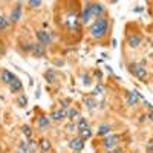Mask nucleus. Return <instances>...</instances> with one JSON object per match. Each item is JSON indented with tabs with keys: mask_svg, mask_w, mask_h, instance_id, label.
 I'll list each match as a JSON object with an SVG mask.
<instances>
[{
	"mask_svg": "<svg viewBox=\"0 0 153 153\" xmlns=\"http://www.w3.org/2000/svg\"><path fill=\"white\" fill-rule=\"evenodd\" d=\"M107 32V21L104 19H96L95 23L90 26V35L94 38H103Z\"/></svg>",
	"mask_w": 153,
	"mask_h": 153,
	"instance_id": "f257e3e1",
	"label": "nucleus"
},
{
	"mask_svg": "<svg viewBox=\"0 0 153 153\" xmlns=\"http://www.w3.org/2000/svg\"><path fill=\"white\" fill-rule=\"evenodd\" d=\"M64 25H66V28L70 31V32H75L78 31L80 28V23H78V17H76L75 12H69L66 20H64Z\"/></svg>",
	"mask_w": 153,
	"mask_h": 153,
	"instance_id": "f03ea898",
	"label": "nucleus"
},
{
	"mask_svg": "<svg viewBox=\"0 0 153 153\" xmlns=\"http://www.w3.org/2000/svg\"><path fill=\"white\" fill-rule=\"evenodd\" d=\"M129 70H130V72H132L138 80L145 81V78H147V72H145V69H144L143 66H139V64H130V66H129Z\"/></svg>",
	"mask_w": 153,
	"mask_h": 153,
	"instance_id": "7ed1b4c3",
	"label": "nucleus"
},
{
	"mask_svg": "<svg viewBox=\"0 0 153 153\" xmlns=\"http://www.w3.org/2000/svg\"><path fill=\"white\" fill-rule=\"evenodd\" d=\"M35 35H37V40L41 46H48L49 43H51V35H49L46 31H37Z\"/></svg>",
	"mask_w": 153,
	"mask_h": 153,
	"instance_id": "20e7f679",
	"label": "nucleus"
},
{
	"mask_svg": "<svg viewBox=\"0 0 153 153\" xmlns=\"http://www.w3.org/2000/svg\"><path fill=\"white\" fill-rule=\"evenodd\" d=\"M138 98H141V94H138L136 90H130V92H127V95H125V103H127L129 106H135L136 103H138Z\"/></svg>",
	"mask_w": 153,
	"mask_h": 153,
	"instance_id": "39448f33",
	"label": "nucleus"
},
{
	"mask_svg": "<svg viewBox=\"0 0 153 153\" xmlns=\"http://www.w3.org/2000/svg\"><path fill=\"white\" fill-rule=\"evenodd\" d=\"M69 147L72 150H75V152H80L84 147V143H83V139H81V138H74V139H70Z\"/></svg>",
	"mask_w": 153,
	"mask_h": 153,
	"instance_id": "423d86ee",
	"label": "nucleus"
},
{
	"mask_svg": "<svg viewBox=\"0 0 153 153\" xmlns=\"http://www.w3.org/2000/svg\"><path fill=\"white\" fill-rule=\"evenodd\" d=\"M90 17H92V14H90V3H86V6L83 8V12H81V23H89Z\"/></svg>",
	"mask_w": 153,
	"mask_h": 153,
	"instance_id": "0eeeda50",
	"label": "nucleus"
},
{
	"mask_svg": "<svg viewBox=\"0 0 153 153\" xmlns=\"http://www.w3.org/2000/svg\"><path fill=\"white\" fill-rule=\"evenodd\" d=\"M104 12V6L100 3H90V14L92 15H101Z\"/></svg>",
	"mask_w": 153,
	"mask_h": 153,
	"instance_id": "6e6552de",
	"label": "nucleus"
},
{
	"mask_svg": "<svg viewBox=\"0 0 153 153\" xmlns=\"http://www.w3.org/2000/svg\"><path fill=\"white\" fill-rule=\"evenodd\" d=\"M20 14H21V3L19 2L17 5H15V9L11 12V21H19L20 20Z\"/></svg>",
	"mask_w": 153,
	"mask_h": 153,
	"instance_id": "1a4fd4ad",
	"label": "nucleus"
},
{
	"mask_svg": "<svg viewBox=\"0 0 153 153\" xmlns=\"http://www.w3.org/2000/svg\"><path fill=\"white\" fill-rule=\"evenodd\" d=\"M127 43H129L130 48H138L139 43H141V37H139L138 34H133V35H130V37L127 38Z\"/></svg>",
	"mask_w": 153,
	"mask_h": 153,
	"instance_id": "9d476101",
	"label": "nucleus"
},
{
	"mask_svg": "<svg viewBox=\"0 0 153 153\" xmlns=\"http://www.w3.org/2000/svg\"><path fill=\"white\" fill-rule=\"evenodd\" d=\"M21 87H23V86H21V81L17 78V76H15V78L9 83V89H11V92H20V90H21Z\"/></svg>",
	"mask_w": 153,
	"mask_h": 153,
	"instance_id": "9b49d317",
	"label": "nucleus"
},
{
	"mask_svg": "<svg viewBox=\"0 0 153 153\" xmlns=\"http://www.w3.org/2000/svg\"><path fill=\"white\" fill-rule=\"evenodd\" d=\"M116 136H107V138L103 141V145L106 147V149H113L115 145H116Z\"/></svg>",
	"mask_w": 153,
	"mask_h": 153,
	"instance_id": "f8f14e48",
	"label": "nucleus"
},
{
	"mask_svg": "<svg viewBox=\"0 0 153 153\" xmlns=\"http://www.w3.org/2000/svg\"><path fill=\"white\" fill-rule=\"evenodd\" d=\"M32 55L34 57H43L45 55V49H43V46L40 43H35L34 45V48H32Z\"/></svg>",
	"mask_w": 153,
	"mask_h": 153,
	"instance_id": "ddd939ff",
	"label": "nucleus"
},
{
	"mask_svg": "<svg viewBox=\"0 0 153 153\" xmlns=\"http://www.w3.org/2000/svg\"><path fill=\"white\" fill-rule=\"evenodd\" d=\"M38 147H40V150L43 153H48L49 150H51V143H49V139L43 138V139H40V143H38Z\"/></svg>",
	"mask_w": 153,
	"mask_h": 153,
	"instance_id": "4468645a",
	"label": "nucleus"
},
{
	"mask_svg": "<svg viewBox=\"0 0 153 153\" xmlns=\"http://www.w3.org/2000/svg\"><path fill=\"white\" fill-rule=\"evenodd\" d=\"M52 119H55V121H60V119H63L64 116H68V112L66 109H61V110H57V112H52Z\"/></svg>",
	"mask_w": 153,
	"mask_h": 153,
	"instance_id": "2eb2a0df",
	"label": "nucleus"
},
{
	"mask_svg": "<svg viewBox=\"0 0 153 153\" xmlns=\"http://www.w3.org/2000/svg\"><path fill=\"white\" fill-rule=\"evenodd\" d=\"M14 78H15V76H14L12 74H11L9 70H6V69H5L3 72H2V81H3V83L9 84V83H11V81H12Z\"/></svg>",
	"mask_w": 153,
	"mask_h": 153,
	"instance_id": "dca6fc26",
	"label": "nucleus"
},
{
	"mask_svg": "<svg viewBox=\"0 0 153 153\" xmlns=\"http://www.w3.org/2000/svg\"><path fill=\"white\" fill-rule=\"evenodd\" d=\"M37 125H38V129H40V130H45L49 125V118L40 116V118H38V121H37Z\"/></svg>",
	"mask_w": 153,
	"mask_h": 153,
	"instance_id": "f3484780",
	"label": "nucleus"
},
{
	"mask_svg": "<svg viewBox=\"0 0 153 153\" xmlns=\"http://www.w3.org/2000/svg\"><path fill=\"white\" fill-rule=\"evenodd\" d=\"M112 130V127L109 124H103V125H100V129H98V135L100 136H104V135H107L109 132Z\"/></svg>",
	"mask_w": 153,
	"mask_h": 153,
	"instance_id": "a211bd4d",
	"label": "nucleus"
},
{
	"mask_svg": "<svg viewBox=\"0 0 153 153\" xmlns=\"http://www.w3.org/2000/svg\"><path fill=\"white\" fill-rule=\"evenodd\" d=\"M15 153H29V149H28V143L26 141H21V143L19 144V149Z\"/></svg>",
	"mask_w": 153,
	"mask_h": 153,
	"instance_id": "6ab92c4d",
	"label": "nucleus"
},
{
	"mask_svg": "<svg viewBox=\"0 0 153 153\" xmlns=\"http://www.w3.org/2000/svg\"><path fill=\"white\" fill-rule=\"evenodd\" d=\"M78 133H80V138L81 139H87V138H90V136H92V132H90L89 127L83 129V130H78Z\"/></svg>",
	"mask_w": 153,
	"mask_h": 153,
	"instance_id": "aec40b11",
	"label": "nucleus"
},
{
	"mask_svg": "<svg viewBox=\"0 0 153 153\" xmlns=\"http://www.w3.org/2000/svg\"><path fill=\"white\" fill-rule=\"evenodd\" d=\"M45 78H46L48 83H54V81H55V74H54L52 70H48L45 74Z\"/></svg>",
	"mask_w": 153,
	"mask_h": 153,
	"instance_id": "412c9836",
	"label": "nucleus"
},
{
	"mask_svg": "<svg viewBox=\"0 0 153 153\" xmlns=\"http://www.w3.org/2000/svg\"><path fill=\"white\" fill-rule=\"evenodd\" d=\"M87 127H89V124H87V121L84 118H81L78 121V124H76V130H83V129H87Z\"/></svg>",
	"mask_w": 153,
	"mask_h": 153,
	"instance_id": "4be33fe9",
	"label": "nucleus"
},
{
	"mask_svg": "<svg viewBox=\"0 0 153 153\" xmlns=\"http://www.w3.org/2000/svg\"><path fill=\"white\" fill-rule=\"evenodd\" d=\"M17 104H19L20 107H25L26 104H28V98H26L25 95H20V96L17 98Z\"/></svg>",
	"mask_w": 153,
	"mask_h": 153,
	"instance_id": "5701e85b",
	"label": "nucleus"
},
{
	"mask_svg": "<svg viewBox=\"0 0 153 153\" xmlns=\"http://www.w3.org/2000/svg\"><path fill=\"white\" fill-rule=\"evenodd\" d=\"M8 26V19L5 15H0V31H3Z\"/></svg>",
	"mask_w": 153,
	"mask_h": 153,
	"instance_id": "b1692460",
	"label": "nucleus"
},
{
	"mask_svg": "<svg viewBox=\"0 0 153 153\" xmlns=\"http://www.w3.org/2000/svg\"><path fill=\"white\" fill-rule=\"evenodd\" d=\"M21 132H23L25 136H28V138H31V135H32V130H31L29 125H23V127H21Z\"/></svg>",
	"mask_w": 153,
	"mask_h": 153,
	"instance_id": "393cba45",
	"label": "nucleus"
},
{
	"mask_svg": "<svg viewBox=\"0 0 153 153\" xmlns=\"http://www.w3.org/2000/svg\"><path fill=\"white\" fill-rule=\"evenodd\" d=\"M28 5H29L31 8H38V6L41 5V2H40V0H29Z\"/></svg>",
	"mask_w": 153,
	"mask_h": 153,
	"instance_id": "a878e982",
	"label": "nucleus"
},
{
	"mask_svg": "<svg viewBox=\"0 0 153 153\" xmlns=\"http://www.w3.org/2000/svg\"><path fill=\"white\" fill-rule=\"evenodd\" d=\"M84 103H86V107L89 109V110H92V109H94V106H95V104H94V101H92V98H86V101H84Z\"/></svg>",
	"mask_w": 153,
	"mask_h": 153,
	"instance_id": "bb28decb",
	"label": "nucleus"
},
{
	"mask_svg": "<svg viewBox=\"0 0 153 153\" xmlns=\"http://www.w3.org/2000/svg\"><path fill=\"white\" fill-rule=\"evenodd\" d=\"M68 116H69L70 119H74L75 116H78V112H76L75 109H70V110H68Z\"/></svg>",
	"mask_w": 153,
	"mask_h": 153,
	"instance_id": "cd10ccee",
	"label": "nucleus"
},
{
	"mask_svg": "<svg viewBox=\"0 0 153 153\" xmlns=\"http://www.w3.org/2000/svg\"><path fill=\"white\" fill-rule=\"evenodd\" d=\"M37 147V144L34 143V139H28V149H29V152H32Z\"/></svg>",
	"mask_w": 153,
	"mask_h": 153,
	"instance_id": "c85d7f7f",
	"label": "nucleus"
},
{
	"mask_svg": "<svg viewBox=\"0 0 153 153\" xmlns=\"http://www.w3.org/2000/svg\"><path fill=\"white\" fill-rule=\"evenodd\" d=\"M103 90H104V87H103V86H96L95 90H94V95H101Z\"/></svg>",
	"mask_w": 153,
	"mask_h": 153,
	"instance_id": "c756f323",
	"label": "nucleus"
},
{
	"mask_svg": "<svg viewBox=\"0 0 153 153\" xmlns=\"http://www.w3.org/2000/svg\"><path fill=\"white\" fill-rule=\"evenodd\" d=\"M147 150H149V153H153V139H150V143L147 144Z\"/></svg>",
	"mask_w": 153,
	"mask_h": 153,
	"instance_id": "7c9ffc66",
	"label": "nucleus"
},
{
	"mask_svg": "<svg viewBox=\"0 0 153 153\" xmlns=\"http://www.w3.org/2000/svg\"><path fill=\"white\" fill-rule=\"evenodd\" d=\"M32 48H34V45H23L25 51H32Z\"/></svg>",
	"mask_w": 153,
	"mask_h": 153,
	"instance_id": "2f4dec72",
	"label": "nucleus"
},
{
	"mask_svg": "<svg viewBox=\"0 0 153 153\" xmlns=\"http://www.w3.org/2000/svg\"><path fill=\"white\" fill-rule=\"evenodd\" d=\"M75 129H76V125H75V124H72V123L68 124V130H75Z\"/></svg>",
	"mask_w": 153,
	"mask_h": 153,
	"instance_id": "473e14b6",
	"label": "nucleus"
},
{
	"mask_svg": "<svg viewBox=\"0 0 153 153\" xmlns=\"http://www.w3.org/2000/svg\"><path fill=\"white\" fill-rule=\"evenodd\" d=\"M83 78H84V84H86V86H87V84H90V80L87 78V75H84Z\"/></svg>",
	"mask_w": 153,
	"mask_h": 153,
	"instance_id": "72a5a7b5",
	"label": "nucleus"
},
{
	"mask_svg": "<svg viewBox=\"0 0 153 153\" xmlns=\"http://www.w3.org/2000/svg\"><path fill=\"white\" fill-rule=\"evenodd\" d=\"M144 106H145V107H149V109H150V110H152V109H153V106L150 104V103H149V101H144Z\"/></svg>",
	"mask_w": 153,
	"mask_h": 153,
	"instance_id": "f704fd0d",
	"label": "nucleus"
},
{
	"mask_svg": "<svg viewBox=\"0 0 153 153\" xmlns=\"http://www.w3.org/2000/svg\"><path fill=\"white\" fill-rule=\"evenodd\" d=\"M147 118H149V119H150V121H153V112H150L149 115H147Z\"/></svg>",
	"mask_w": 153,
	"mask_h": 153,
	"instance_id": "c9c22d12",
	"label": "nucleus"
},
{
	"mask_svg": "<svg viewBox=\"0 0 153 153\" xmlns=\"http://www.w3.org/2000/svg\"><path fill=\"white\" fill-rule=\"evenodd\" d=\"M112 48H116V40H112Z\"/></svg>",
	"mask_w": 153,
	"mask_h": 153,
	"instance_id": "e433bc0d",
	"label": "nucleus"
},
{
	"mask_svg": "<svg viewBox=\"0 0 153 153\" xmlns=\"http://www.w3.org/2000/svg\"><path fill=\"white\" fill-rule=\"evenodd\" d=\"M109 153H113V152H109Z\"/></svg>",
	"mask_w": 153,
	"mask_h": 153,
	"instance_id": "4c0bfd02",
	"label": "nucleus"
},
{
	"mask_svg": "<svg viewBox=\"0 0 153 153\" xmlns=\"http://www.w3.org/2000/svg\"><path fill=\"white\" fill-rule=\"evenodd\" d=\"M75 153H78V152H75Z\"/></svg>",
	"mask_w": 153,
	"mask_h": 153,
	"instance_id": "58836bf2",
	"label": "nucleus"
}]
</instances>
